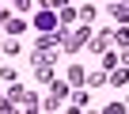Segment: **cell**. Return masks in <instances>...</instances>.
<instances>
[{"label": "cell", "mask_w": 129, "mask_h": 114, "mask_svg": "<svg viewBox=\"0 0 129 114\" xmlns=\"http://www.w3.org/2000/svg\"><path fill=\"white\" fill-rule=\"evenodd\" d=\"M57 23H61V15H53V12H38L34 15V27L38 31H57Z\"/></svg>", "instance_id": "1"}, {"label": "cell", "mask_w": 129, "mask_h": 114, "mask_svg": "<svg viewBox=\"0 0 129 114\" xmlns=\"http://www.w3.org/2000/svg\"><path fill=\"white\" fill-rule=\"evenodd\" d=\"M87 46H91V49H95V53H99V57H103V49H106V46H110V34H106V31H103V34H95V38H91V42H87Z\"/></svg>", "instance_id": "2"}, {"label": "cell", "mask_w": 129, "mask_h": 114, "mask_svg": "<svg viewBox=\"0 0 129 114\" xmlns=\"http://www.w3.org/2000/svg\"><path fill=\"white\" fill-rule=\"evenodd\" d=\"M0 23L8 27V34H19V31H23V19H12V15H4V12H0Z\"/></svg>", "instance_id": "3"}, {"label": "cell", "mask_w": 129, "mask_h": 114, "mask_svg": "<svg viewBox=\"0 0 129 114\" xmlns=\"http://www.w3.org/2000/svg\"><path fill=\"white\" fill-rule=\"evenodd\" d=\"M84 80H87V76H84V69H80V65H72V72H69V84H72V88H80Z\"/></svg>", "instance_id": "4"}, {"label": "cell", "mask_w": 129, "mask_h": 114, "mask_svg": "<svg viewBox=\"0 0 129 114\" xmlns=\"http://www.w3.org/2000/svg\"><path fill=\"white\" fill-rule=\"evenodd\" d=\"M110 84H129V65L125 69H114L110 72Z\"/></svg>", "instance_id": "5"}, {"label": "cell", "mask_w": 129, "mask_h": 114, "mask_svg": "<svg viewBox=\"0 0 129 114\" xmlns=\"http://www.w3.org/2000/svg\"><path fill=\"white\" fill-rule=\"evenodd\" d=\"M76 15H80V23H91V19H95V8H91V4H84Z\"/></svg>", "instance_id": "6"}, {"label": "cell", "mask_w": 129, "mask_h": 114, "mask_svg": "<svg viewBox=\"0 0 129 114\" xmlns=\"http://www.w3.org/2000/svg\"><path fill=\"white\" fill-rule=\"evenodd\" d=\"M114 15H118V23H129V4H114Z\"/></svg>", "instance_id": "7"}, {"label": "cell", "mask_w": 129, "mask_h": 114, "mask_svg": "<svg viewBox=\"0 0 129 114\" xmlns=\"http://www.w3.org/2000/svg\"><path fill=\"white\" fill-rule=\"evenodd\" d=\"M114 38H118V42H121V46H129V27H121V31H118V34H114Z\"/></svg>", "instance_id": "8"}, {"label": "cell", "mask_w": 129, "mask_h": 114, "mask_svg": "<svg viewBox=\"0 0 129 114\" xmlns=\"http://www.w3.org/2000/svg\"><path fill=\"white\" fill-rule=\"evenodd\" d=\"M12 4H15V8H30V0H12Z\"/></svg>", "instance_id": "9"}]
</instances>
